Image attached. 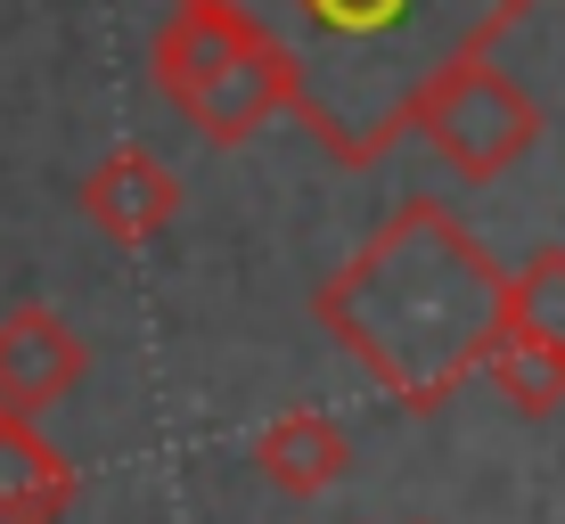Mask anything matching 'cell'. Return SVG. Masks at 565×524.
<instances>
[{"mask_svg": "<svg viewBox=\"0 0 565 524\" xmlns=\"http://www.w3.org/2000/svg\"><path fill=\"white\" fill-rule=\"evenodd\" d=\"M83 368H90L83 336H74L50 303H17V312L0 320V410L9 418L42 426V410H57V402L83 385Z\"/></svg>", "mask_w": 565, "mask_h": 524, "instance_id": "obj_5", "label": "cell"}, {"mask_svg": "<svg viewBox=\"0 0 565 524\" xmlns=\"http://www.w3.org/2000/svg\"><path fill=\"white\" fill-rule=\"evenodd\" d=\"M303 99L296 124L337 164H385L418 124V99L492 57L533 17V0H279Z\"/></svg>", "mask_w": 565, "mask_h": 524, "instance_id": "obj_2", "label": "cell"}, {"mask_svg": "<svg viewBox=\"0 0 565 524\" xmlns=\"http://www.w3.org/2000/svg\"><path fill=\"white\" fill-rule=\"evenodd\" d=\"M344 459H353V442H344V426L328 410H279L255 435V468H263V483H279L287 500H320L328 483L344 475Z\"/></svg>", "mask_w": 565, "mask_h": 524, "instance_id": "obj_7", "label": "cell"}, {"mask_svg": "<svg viewBox=\"0 0 565 524\" xmlns=\"http://www.w3.org/2000/svg\"><path fill=\"white\" fill-rule=\"evenodd\" d=\"M509 328L565 344V246H541V255H524L509 270Z\"/></svg>", "mask_w": 565, "mask_h": 524, "instance_id": "obj_10", "label": "cell"}, {"mask_svg": "<svg viewBox=\"0 0 565 524\" xmlns=\"http://www.w3.org/2000/svg\"><path fill=\"white\" fill-rule=\"evenodd\" d=\"M311 312L377 394L402 410H443L509 336V270L467 222L418 197L311 296Z\"/></svg>", "mask_w": 565, "mask_h": 524, "instance_id": "obj_1", "label": "cell"}, {"mask_svg": "<svg viewBox=\"0 0 565 524\" xmlns=\"http://www.w3.org/2000/svg\"><path fill=\"white\" fill-rule=\"evenodd\" d=\"M483 377H492V394L509 402V410H524V418H550L557 402H565V344L533 336V328H509Z\"/></svg>", "mask_w": 565, "mask_h": 524, "instance_id": "obj_9", "label": "cell"}, {"mask_svg": "<svg viewBox=\"0 0 565 524\" xmlns=\"http://www.w3.org/2000/svg\"><path fill=\"white\" fill-rule=\"evenodd\" d=\"M172 213H181V181H172V164H156L148 148H107L99 164H90L83 181V222L99 229L115 246H148L172 229Z\"/></svg>", "mask_w": 565, "mask_h": 524, "instance_id": "obj_6", "label": "cell"}, {"mask_svg": "<svg viewBox=\"0 0 565 524\" xmlns=\"http://www.w3.org/2000/svg\"><path fill=\"white\" fill-rule=\"evenodd\" d=\"M411 131H426V148H435L459 181H500L516 157H533L541 107L524 99L492 57H467L459 74H443V83L418 99V124Z\"/></svg>", "mask_w": 565, "mask_h": 524, "instance_id": "obj_4", "label": "cell"}, {"mask_svg": "<svg viewBox=\"0 0 565 524\" xmlns=\"http://www.w3.org/2000/svg\"><path fill=\"white\" fill-rule=\"evenodd\" d=\"M156 90L205 131L213 148L255 140L270 115H296L303 74L296 50L279 42V25H263L246 0H172V17L156 25Z\"/></svg>", "mask_w": 565, "mask_h": 524, "instance_id": "obj_3", "label": "cell"}, {"mask_svg": "<svg viewBox=\"0 0 565 524\" xmlns=\"http://www.w3.org/2000/svg\"><path fill=\"white\" fill-rule=\"evenodd\" d=\"M74 500V468L42 442L33 418L0 410V524H57Z\"/></svg>", "mask_w": 565, "mask_h": 524, "instance_id": "obj_8", "label": "cell"}]
</instances>
